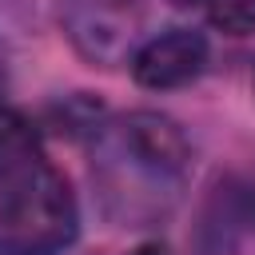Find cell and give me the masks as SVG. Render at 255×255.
Listing matches in <instances>:
<instances>
[{"label": "cell", "mask_w": 255, "mask_h": 255, "mask_svg": "<svg viewBox=\"0 0 255 255\" xmlns=\"http://www.w3.org/2000/svg\"><path fill=\"white\" fill-rule=\"evenodd\" d=\"M80 231V207L64 171L36 163L0 195V255H56Z\"/></svg>", "instance_id": "cell-1"}, {"label": "cell", "mask_w": 255, "mask_h": 255, "mask_svg": "<svg viewBox=\"0 0 255 255\" xmlns=\"http://www.w3.org/2000/svg\"><path fill=\"white\" fill-rule=\"evenodd\" d=\"M116 139H120V151L131 159V167L147 171L151 179H175V175H183V167L191 159V143H187L183 128L159 112L124 116L116 128Z\"/></svg>", "instance_id": "cell-2"}, {"label": "cell", "mask_w": 255, "mask_h": 255, "mask_svg": "<svg viewBox=\"0 0 255 255\" xmlns=\"http://www.w3.org/2000/svg\"><path fill=\"white\" fill-rule=\"evenodd\" d=\"M207 64V40L195 28H167L139 44L131 56V76L147 92H171L191 84Z\"/></svg>", "instance_id": "cell-3"}, {"label": "cell", "mask_w": 255, "mask_h": 255, "mask_svg": "<svg viewBox=\"0 0 255 255\" xmlns=\"http://www.w3.org/2000/svg\"><path fill=\"white\" fill-rule=\"evenodd\" d=\"M40 159V128L12 108H0V179H16L32 171Z\"/></svg>", "instance_id": "cell-4"}, {"label": "cell", "mask_w": 255, "mask_h": 255, "mask_svg": "<svg viewBox=\"0 0 255 255\" xmlns=\"http://www.w3.org/2000/svg\"><path fill=\"white\" fill-rule=\"evenodd\" d=\"M207 20L227 36H255V0H207Z\"/></svg>", "instance_id": "cell-5"}, {"label": "cell", "mask_w": 255, "mask_h": 255, "mask_svg": "<svg viewBox=\"0 0 255 255\" xmlns=\"http://www.w3.org/2000/svg\"><path fill=\"white\" fill-rule=\"evenodd\" d=\"M128 255H171V251H167V243L151 239V243H139V247H135V251H128Z\"/></svg>", "instance_id": "cell-6"}, {"label": "cell", "mask_w": 255, "mask_h": 255, "mask_svg": "<svg viewBox=\"0 0 255 255\" xmlns=\"http://www.w3.org/2000/svg\"><path fill=\"white\" fill-rule=\"evenodd\" d=\"M4 88H8V56L0 48V96H4Z\"/></svg>", "instance_id": "cell-7"}, {"label": "cell", "mask_w": 255, "mask_h": 255, "mask_svg": "<svg viewBox=\"0 0 255 255\" xmlns=\"http://www.w3.org/2000/svg\"><path fill=\"white\" fill-rule=\"evenodd\" d=\"M175 8H191V4H207V0H171Z\"/></svg>", "instance_id": "cell-8"}]
</instances>
